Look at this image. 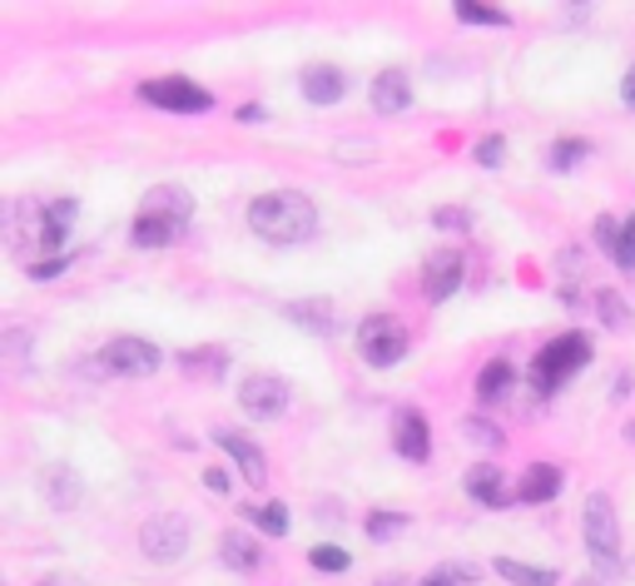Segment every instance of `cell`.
Here are the masks:
<instances>
[{
  "label": "cell",
  "instance_id": "cell-15",
  "mask_svg": "<svg viewBox=\"0 0 635 586\" xmlns=\"http://www.w3.org/2000/svg\"><path fill=\"white\" fill-rule=\"evenodd\" d=\"M298 85H303L308 105H337V99L347 95V75L337 65H308L303 75H298Z\"/></svg>",
  "mask_w": 635,
  "mask_h": 586
},
{
  "label": "cell",
  "instance_id": "cell-18",
  "mask_svg": "<svg viewBox=\"0 0 635 586\" xmlns=\"http://www.w3.org/2000/svg\"><path fill=\"white\" fill-rule=\"evenodd\" d=\"M144 214H159V219H169V224H179V228H189V219H194V199H189V189H179V184H159V189H149L144 194Z\"/></svg>",
  "mask_w": 635,
  "mask_h": 586
},
{
  "label": "cell",
  "instance_id": "cell-42",
  "mask_svg": "<svg viewBox=\"0 0 635 586\" xmlns=\"http://www.w3.org/2000/svg\"><path fill=\"white\" fill-rule=\"evenodd\" d=\"M625 443H635V423H625Z\"/></svg>",
  "mask_w": 635,
  "mask_h": 586
},
{
  "label": "cell",
  "instance_id": "cell-6",
  "mask_svg": "<svg viewBox=\"0 0 635 586\" xmlns=\"http://www.w3.org/2000/svg\"><path fill=\"white\" fill-rule=\"evenodd\" d=\"M139 99L154 105V109H174V115H204V109L214 105V95H208L204 85H194V79H184V75L144 79V85H139Z\"/></svg>",
  "mask_w": 635,
  "mask_h": 586
},
{
  "label": "cell",
  "instance_id": "cell-44",
  "mask_svg": "<svg viewBox=\"0 0 635 586\" xmlns=\"http://www.w3.org/2000/svg\"><path fill=\"white\" fill-rule=\"evenodd\" d=\"M575 586H601V582H595V576H581V582H575Z\"/></svg>",
  "mask_w": 635,
  "mask_h": 586
},
{
  "label": "cell",
  "instance_id": "cell-13",
  "mask_svg": "<svg viewBox=\"0 0 635 586\" xmlns=\"http://www.w3.org/2000/svg\"><path fill=\"white\" fill-rule=\"evenodd\" d=\"M392 447H397V457H407V462H427V447H432V437H427V417L417 413V407H402V413H397Z\"/></svg>",
  "mask_w": 635,
  "mask_h": 586
},
{
  "label": "cell",
  "instance_id": "cell-41",
  "mask_svg": "<svg viewBox=\"0 0 635 586\" xmlns=\"http://www.w3.org/2000/svg\"><path fill=\"white\" fill-rule=\"evenodd\" d=\"M238 119H244V125H258V119H268V109L263 105H244V109H238Z\"/></svg>",
  "mask_w": 635,
  "mask_h": 586
},
{
  "label": "cell",
  "instance_id": "cell-20",
  "mask_svg": "<svg viewBox=\"0 0 635 586\" xmlns=\"http://www.w3.org/2000/svg\"><path fill=\"white\" fill-rule=\"evenodd\" d=\"M179 234H184L179 224H169V219H159V214H144V209L134 214V228H129V238H134L139 248H169Z\"/></svg>",
  "mask_w": 635,
  "mask_h": 586
},
{
  "label": "cell",
  "instance_id": "cell-4",
  "mask_svg": "<svg viewBox=\"0 0 635 586\" xmlns=\"http://www.w3.org/2000/svg\"><path fill=\"white\" fill-rule=\"evenodd\" d=\"M585 363H591V338L575 333V328L571 333H556L551 343L531 358V383L541 387V393H556V387L571 383Z\"/></svg>",
  "mask_w": 635,
  "mask_h": 586
},
{
  "label": "cell",
  "instance_id": "cell-23",
  "mask_svg": "<svg viewBox=\"0 0 635 586\" xmlns=\"http://www.w3.org/2000/svg\"><path fill=\"white\" fill-rule=\"evenodd\" d=\"M179 367H184L189 377H224L228 353L224 348H184V353H179Z\"/></svg>",
  "mask_w": 635,
  "mask_h": 586
},
{
  "label": "cell",
  "instance_id": "cell-21",
  "mask_svg": "<svg viewBox=\"0 0 635 586\" xmlns=\"http://www.w3.org/2000/svg\"><path fill=\"white\" fill-rule=\"evenodd\" d=\"M496 576H506L512 586H556V566H531V562H516V556H496L492 562Z\"/></svg>",
  "mask_w": 635,
  "mask_h": 586
},
{
  "label": "cell",
  "instance_id": "cell-43",
  "mask_svg": "<svg viewBox=\"0 0 635 586\" xmlns=\"http://www.w3.org/2000/svg\"><path fill=\"white\" fill-rule=\"evenodd\" d=\"M377 586H407V582H402V576H397V582H392V576H387V582H377Z\"/></svg>",
  "mask_w": 635,
  "mask_h": 586
},
{
  "label": "cell",
  "instance_id": "cell-37",
  "mask_svg": "<svg viewBox=\"0 0 635 586\" xmlns=\"http://www.w3.org/2000/svg\"><path fill=\"white\" fill-rule=\"evenodd\" d=\"M466 437H476V443H486V447L502 443V433H496V427H486L482 417H466Z\"/></svg>",
  "mask_w": 635,
  "mask_h": 586
},
{
  "label": "cell",
  "instance_id": "cell-30",
  "mask_svg": "<svg viewBox=\"0 0 635 586\" xmlns=\"http://www.w3.org/2000/svg\"><path fill=\"white\" fill-rule=\"evenodd\" d=\"M248 522H258L268 536H288V507L283 502H263V507H248Z\"/></svg>",
  "mask_w": 635,
  "mask_h": 586
},
{
  "label": "cell",
  "instance_id": "cell-12",
  "mask_svg": "<svg viewBox=\"0 0 635 586\" xmlns=\"http://www.w3.org/2000/svg\"><path fill=\"white\" fill-rule=\"evenodd\" d=\"M40 492H45V502L55 507V512H69V507L85 502V482H79V472L65 462H50L45 472H40Z\"/></svg>",
  "mask_w": 635,
  "mask_h": 586
},
{
  "label": "cell",
  "instance_id": "cell-17",
  "mask_svg": "<svg viewBox=\"0 0 635 586\" xmlns=\"http://www.w3.org/2000/svg\"><path fill=\"white\" fill-rule=\"evenodd\" d=\"M561 467L556 462H531L521 472V482H516V502H531V507H541V502H556V492H561Z\"/></svg>",
  "mask_w": 635,
  "mask_h": 586
},
{
  "label": "cell",
  "instance_id": "cell-36",
  "mask_svg": "<svg viewBox=\"0 0 635 586\" xmlns=\"http://www.w3.org/2000/svg\"><path fill=\"white\" fill-rule=\"evenodd\" d=\"M65 268H69V254L50 258V264H30L25 274H30V278H60V274H65Z\"/></svg>",
  "mask_w": 635,
  "mask_h": 586
},
{
  "label": "cell",
  "instance_id": "cell-8",
  "mask_svg": "<svg viewBox=\"0 0 635 586\" xmlns=\"http://www.w3.org/2000/svg\"><path fill=\"white\" fill-rule=\"evenodd\" d=\"M159 363H164L159 348L149 343V338H134V333H119L99 348V367H105L109 377H144V373H154Z\"/></svg>",
  "mask_w": 635,
  "mask_h": 586
},
{
  "label": "cell",
  "instance_id": "cell-31",
  "mask_svg": "<svg viewBox=\"0 0 635 586\" xmlns=\"http://www.w3.org/2000/svg\"><path fill=\"white\" fill-rule=\"evenodd\" d=\"M308 562H313V572H347V566H353V556L343 552V546H333V542H318L313 552H308Z\"/></svg>",
  "mask_w": 635,
  "mask_h": 586
},
{
  "label": "cell",
  "instance_id": "cell-1",
  "mask_svg": "<svg viewBox=\"0 0 635 586\" xmlns=\"http://www.w3.org/2000/svg\"><path fill=\"white\" fill-rule=\"evenodd\" d=\"M75 199H10L6 204V244L20 258V268L50 264L65 254V238L75 228Z\"/></svg>",
  "mask_w": 635,
  "mask_h": 586
},
{
  "label": "cell",
  "instance_id": "cell-27",
  "mask_svg": "<svg viewBox=\"0 0 635 586\" xmlns=\"http://www.w3.org/2000/svg\"><path fill=\"white\" fill-rule=\"evenodd\" d=\"M456 20H466V25H512L502 6H476V0H456Z\"/></svg>",
  "mask_w": 635,
  "mask_h": 586
},
{
  "label": "cell",
  "instance_id": "cell-33",
  "mask_svg": "<svg viewBox=\"0 0 635 586\" xmlns=\"http://www.w3.org/2000/svg\"><path fill=\"white\" fill-rule=\"evenodd\" d=\"M621 228H625V219L601 214V219H595V244H601L605 254H615V244H621Z\"/></svg>",
  "mask_w": 635,
  "mask_h": 586
},
{
  "label": "cell",
  "instance_id": "cell-34",
  "mask_svg": "<svg viewBox=\"0 0 635 586\" xmlns=\"http://www.w3.org/2000/svg\"><path fill=\"white\" fill-rule=\"evenodd\" d=\"M611 258L625 268V274H631V268H635V214L625 219V228H621V244H615V254H611Z\"/></svg>",
  "mask_w": 635,
  "mask_h": 586
},
{
  "label": "cell",
  "instance_id": "cell-35",
  "mask_svg": "<svg viewBox=\"0 0 635 586\" xmlns=\"http://www.w3.org/2000/svg\"><path fill=\"white\" fill-rule=\"evenodd\" d=\"M432 224L437 228H472V214H466L462 204H442V209H432Z\"/></svg>",
  "mask_w": 635,
  "mask_h": 586
},
{
  "label": "cell",
  "instance_id": "cell-22",
  "mask_svg": "<svg viewBox=\"0 0 635 586\" xmlns=\"http://www.w3.org/2000/svg\"><path fill=\"white\" fill-rule=\"evenodd\" d=\"M512 383H516V367L506 363V358H492V363L476 373V397H482V403H496V397L512 393Z\"/></svg>",
  "mask_w": 635,
  "mask_h": 586
},
{
  "label": "cell",
  "instance_id": "cell-16",
  "mask_svg": "<svg viewBox=\"0 0 635 586\" xmlns=\"http://www.w3.org/2000/svg\"><path fill=\"white\" fill-rule=\"evenodd\" d=\"M218 562H224L228 572L248 576V572H258V562H263V546H258V536H248V532H238V526H228V532L218 536Z\"/></svg>",
  "mask_w": 635,
  "mask_h": 586
},
{
  "label": "cell",
  "instance_id": "cell-5",
  "mask_svg": "<svg viewBox=\"0 0 635 586\" xmlns=\"http://www.w3.org/2000/svg\"><path fill=\"white\" fill-rule=\"evenodd\" d=\"M407 348H412V338H407V323L392 313H373L357 323V353H363V363L373 367H392L407 358Z\"/></svg>",
  "mask_w": 635,
  "mask_h": 586
},
{
  "label": "cell",
  "instance_id": "cell-3",
  "mask_svg": "<svg viewBox=\"0 0 635 586\" xmlns=\"http://www.w3.org/2000/svg\"><path fill=\"white\" fill-rule=\"evenodd\" d=\"M581 536L585 552H591L595 572L601 576H621V516H615V502L605 492H591L581 507Z\"/></svg>",
  "mask_w": 635,
  "mask_h": 586
},
{
  "label": "cell",
  "instance_id": "cell-45",
  "mask_svg": "<svg viewBox=\"0 0 635 586\" xmlns=\"http://www.w3.org/2000/svg\"><path fill=\"white\" fill-rule=\"evenodd\" d=\"M422 586H446V582H437V576H422Z\"/></svg>",
  "mask_w": 635,
  "mask_h": 586
},
{
  "label": "cell",
  "instance_id": "cell-2",
  "mask_svg": "<svg viewBox=\"0 0 635 586\" xmlns=\"http://www.w3.org/2000/svg\"><path fill=\"white\" fill-rule=\"evenodd\" d=\"M248 228L273 248H293L318 238V204L298 189H268L248 204Z\"/></svg>",
  "mask_w": 635,
  "mask_h": 586
},
{
  "label": "cell",
  "instance_id": "cell-24",
  "mask_svg": "<svg viewBox=\"0 0 635 586\" xmlns=\"http://www.w3.org/2000/svg\"><path fill=\"white\" fill-rule=\"evenodd\" d=\"M283 313L293 318V323L313 328V333H333V303H327V298H298V303H288Z\"/></svg>",
  "mask_w": 635,
  "mask_h": 586
},
{
  "label": "cell",
  "instance_id": "cell-28",
  "mask_svg": "<svg viewBox=\"0 0 635 586\" xmlns=\"http://www.w3.org/2000/svg\"><path fill=\"white\" fill-rule=\"evenodd\" d=\"M427 576H437V582H446V586H482V566L476 562H442Z\"/></svg>",
  "mask_w": 635,
  "mask_h": 586
},
{
  "label": "cell",
  "instance_id": "cell-38",
  "mask_svg": "<svg viewBox=\"0 0 635 586\" xmlns=\"http://www.w3.org/2000/svg\"><path fill=\"white\" fill-rule=\"evenodd\" d=\"M25 343H30V338L20 333V328H15V333H6V358H10V367H20V358H25Z\"/></svg>",
  "mask_w": 635,
  "mask_h": 586
},
{
  "label": "cell",
  "instance_id": "cell-32",
  "mask_svg": "<svg viewBox=\"0 0 635 586\" xmlns=\"http://www.w3.org/2000/svg\"><path fill=\"white\" fill-rule=\"evenodd\" d=\"M472 159L482 169H496L506 159V139L502 135H486V139H476V149H472Z\"/></svg>",
  "mask_w": 635,
  "mask_h": 586
},
{
  "label": "cell",
  "instance_id": "cell-11",
  "mask_svg": "<svg viewBox=\"0 0 635 586\" xmlns=\"http://www.w3.org/2000/svg\"><path fill=\"white\" fill-rule=\"evenodd\" d=\"M462 288V248H437L422 264V294L427 303H446Z\"/></svg>",
  "mask_w": 635,
  "mask_h": 586
},
{
  "label": "cell",
  "instance_id": "cell-25",
  "mask_svg": "<svg viewBox=\"0 0 635 586\" xmlns=\"http://www.w3.org/2000/svg\"><path fill=\"white\" fill-rule=\"evenodd\" d=\"M585 155H591V139L571 135V139H556V145L546 149V164H551L556 174H566V169H575V164H581Z\"/></svg>",
  "mask_w": 635,
  "mask_h": 586
},
{
  "label": "cell",
  "instance_id": "cell-40",
  "mask_svg": "<svg viewBox=\"0 0 635 586\" xmlns=\"http://www.w3.org/2000/svg\"><path fill=\"white\" fill-rule=\"evenodd\" d=\"M621 99H625V109H635V65L625 70V79H621Z\"/></svg>",
  "mask_w": 635,
  "mask_h": 586
},
{
  "label": "cell",
  "instance_id": "cell-26",
  "mask_svg": "<svg viewBox=\"0 0 635 586\" xmlns=\"http://www.w3.org/2000/svg\"><path fill=\"white\" fill-rule=\"evenodd\" d=\"M595 313H601L605 328H625V323H631V308H625V298L615 294V288H595Z\"/></svg>",
  "mask_w": 635,
  "mask_h": 586
},
{
  "label": "cell",
  "instance_id": "cell-10",
  "mask_svg": "<svg viewBox=\"0 0 635 586\" xmlns=\"http://www.w3.org/2000/svg\"><path fill=\"white\" fill-rule=\"evenodd\" d=\"M214 443L224 447V452L238 462V472H244V482L254 487V492H263V487H268V457H263V447H258L248 433H238V427H218V433H214Z\"/></svg>",
  "mask_w": 635,
  "mask_h": 586
},
{
  "label": "cell",
  "instance_id": "cell-14",
  "mask_svg": "<svg viewBox=\"0 0 635 586\" xmlns=\"http://www.w3.org/2000/svg\"><path fill=\"white\" fill-rule=\"evenodd\" d=\"M367 99H373L377 115H402V109H412V85H407L402 70H377Z\"/></svg>",
  "mask_w": 635,
  "mask_h": 586
},
{
  "label": "cell",
  "instance_id": "cell-7",
  "mask_svg": "<svg viewBox=\"0 0 635 586\" xmlns=\"http://www.w3.org/2000/svg\"><path fill=\"white\" fill-rule=\"evenodd\" d=\"M139 552H144L149 562H159V566L179 562V556L189 552V516H184V512H159V516H149V522L139 526Z\"/></svg>",
  "mask_w": 635,
  "mask_h": 586
},
{
  "label": "cell",
  "instance_id": "cell-9",
  "mask_svg": "<svg viewBox=\"0 0 635 586\" xmlns=\"http://www.w3.org/2000/svg\"><path fill=\"white\" fill-rule=\"evenodd\" d=\"M288 403H293V387H288V377L278 373H248L244 383H238V407H244L248 417H283Z\"/></svg>",
  "mask_w": 635,
  "mask_h": 586
},
{
  "label": "cell",
  "instance_id": "cell-39",
  "mask_svg": "<svg viewBox=\"0 0 635 586\" xmlns=\"http://www.w3.org/2000/svg\"><path fill=\"white\" fill-rule=\"evenodd\" d=\"M204 487H208V492H218V497H224V492H228V477L218 472V467H208V472H204Z\"/></svg>",
  "mask_w": 635,
  "mask_h": 586
},
{
  "label": "cell",
  "instance_id": "cell-29",
  "mask_svg": "<svg viewBox=\"0 0 635 586\" xmlns=\"http://www.w3.org/2000/svg\"><path fill=\"white\" fill-rule=\"evenodd\" d=\"M407 522H412L407 512H367V536L373 542H392L397 532H407Z\"/></svg>",
  "mask_w": 635,
  "mask_h": 586
},
{
  "label": "cell",
  "instance_id": "cell-19",
  "mask_svg": "<svg viewBox=\"0 0 635 586\" xmlns=\"http://www.w3.org/2000/svg\"><path fill=\"white\" fill-rule=\"evenodd\" d=\"M462 487H466V497H472V502H482V507H506V502H512V497H506V482H502V467H496V462L466 467Z\"/></svg>",
  "mask_w": 635,
  "mask_h": 586
}]
</instances>
